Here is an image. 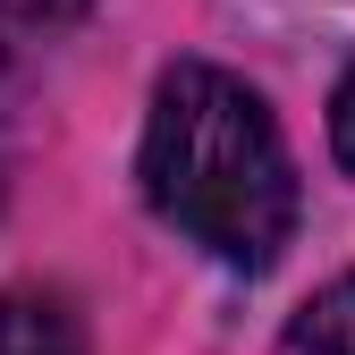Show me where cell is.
Instances as JSON below:
<instances>
[{
    "mask_svg": "<svg viewBox=\"0 0 355 355\" xmlns=\"http://www.w3.org/2000/svg\"><path fill=\"white\" fill-rule=\"evenodd\" d=\"M94 0H0V51H17V42H42V34H60L76 26Z\"/></svg>",
    "mask_w": 355,
    "mask_h": 355,
    "instance_id": "4",
    "label": "cell"
},
{
    "mask_svg": "<svg viewBox=\"0 0 355 355\" xmlns=\"http://www.w3.org/2000/svg\"><path fill=\"white\" fill-rule=\"evenodd\" d=\"M144 203L229 271H271L296 229V161L271 102L211 60H178L144 110Z\"/></svg>",
    "mask_w": 355,
    "mask_h": 355,
    "instance_id": "1",
    "label": "cell"
},
{
    "mask_svg": "<svg viewBox=\"0 0 355 355\" xmlns=\"http://www.w3.org/2000/svg\"><path fill=\"white\" fill-rule=\"evenodd\" d=\"M0 355H85V322L60 288H0Z\"/></svg>",
    "mask_w": 355,
    "mask_h": 355,
    "instance_id": "2",
    "label": "cell"
},
{
    "mask_svg": "<svg viewBox=\"0 0 355 355\" xmlns=\"http://www.w3.org/2000/svg\"><path fill=\"white\" fill-rule=\"evenodd\" d=\"M279 355H355V279H330L322 296H304Z\"/></svg>",
    "mask_w": 355,
    "mask_h": 355,
    "instance_id": "3",
    "label": "cell"
},
{
    "mask_svg": "<svg viewBox=\"0 0 355 355\" xmlns=\"http://www.w3.org/2000/svg\"><path fill=\"white\" fill-rule=\"evenodd\" d=\"M330 144H338V161L355 169V68L338 76V94H330Z\"/></svg>",
    "mask_w": 355,
    "mask_h": 355,
    "instance_id": "5",
    "label": "cell"
},
{
    "mask_svg": "<svg viewBox=\"0 0 355 355\" xmlns=\"http://www.w3.org/2000/svg\"><path fill=\"white\" fill-rule=\"evenodd\" d=\"M0 178H9V169H0Z\"/></svg>",
    "mask_w": 355,
    "mask_h": 355,
    "instance_id": "6",
    "label": "cell"
}]
</instances>
